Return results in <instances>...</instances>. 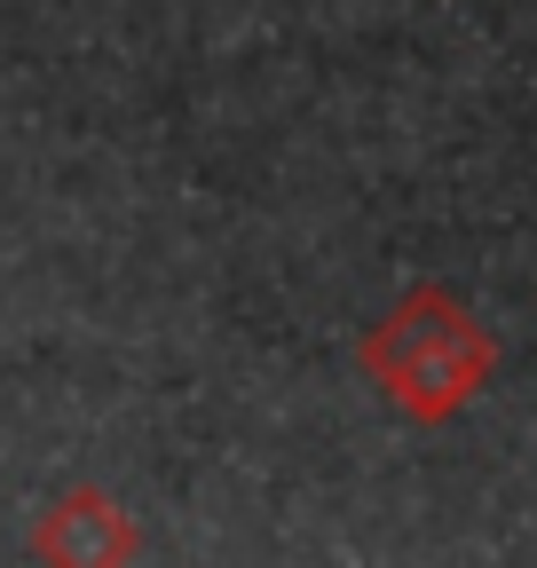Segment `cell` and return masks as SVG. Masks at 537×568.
<instances>
[{
  "label": "cell",
  "instance_id": "1",
  "mask_svg": "<svg viewBox=\"0 0 537 568\" xmlns=\"http://www.w3.org/2000/svg\"><path fill=\"white\" fill-rule=\"evenodd\" d=\"M364 372L372 387L419 426H443L458 418L466 403L483 395V379L498 372V339L475 324L458 293L443 284H419V293H403L372 332H364Z\"/></svg>",
  "mask_w": 537,
  "mask_h": 568
},
{
  "label": "cell",
  "instance_id": "2",
  "mask_svg": "<svg viewBox=\"0 0 537 568\" xmlns=\"http://www.w3.org/2000/svg\"><path fill=\"white\" fill-rule=\"evenodd\" d=\"M32 552L40 560H134V521L119 514V497L103 489H72V497H55V506L40 514L32 529Z\"/></svg>",
  "mask_w": 537,
  "mask_h": 568
}]
</instances>
